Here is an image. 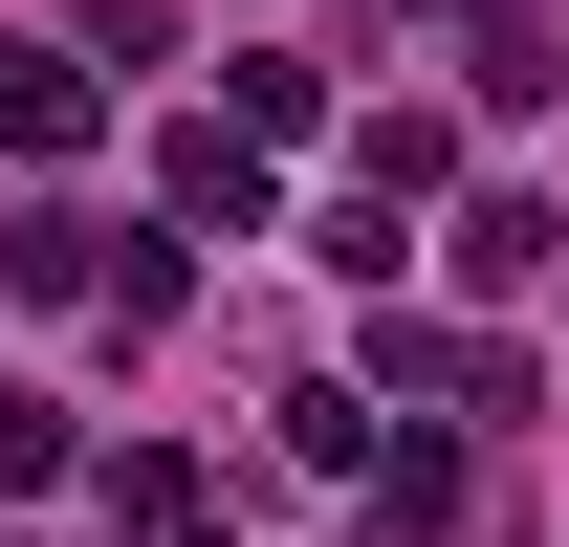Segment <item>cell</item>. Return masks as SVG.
I'll list each match as a JSON object with an SVG mask.
<instances>
[{
  "instance_id": "obj_2",
  "label": "cell",
  "mask_w": 569,
  "mask_h": 547,
  "mask_svg": "<svg viewBox=\"0 0 569 547\" xmlns=\"http://www.w3.org/2000/svg\"><path fill=\"white\" fill-rule=\"evenodd\" d=\"M351 547H460V416H417L395 460H351Z\"/></svg>"
},
{
  "instance_id": "obj_1",
  "label": "cell",
  "mask_w": 569,
  "mask_h": 547,
  "mask_svg": "<svg viewBox=\"0 0 569 547\" xmlns=\"http://www.w3.org/2000/svg\"><path fill=\"white\" fill-rule=\"evenodd\" d=\"M372 395H417V416L482 438V416H526V350H503V329H417V307H395V329H372Z\"/></svg>"
},
{
  "instance_id": "obj_6",
  "label": "cell",
  "mask_w": 569,
  "mask_h": 547,
  "mask_svg": "<svg viewBox=\"0 0 569 547\" xmlns=\"http://www.w3.org/2000/svg\"><path fill=\"white\" fill-rule=\"evenodd\" d=\"M0 285H22V307H88V285H110V219H67V198L0 219Z\"/></svg>"
},
{
  "instance_id": "obj_4",
  "label": "cell",
  "mask_w": 569,
  "mask_h": 547,
  "mask_svg": "<svg viewBox=\"0 0 569 547\" xmlns=\"http://www.w3.org/2000/svg\"><path fill=\"white\" fill-rule=\"evenodd\" d=\"M110 132V67H67V44H0V153H88Z\"/></svg>"
},
{
  "instance_id": "obj_7",
  "label": "cell",
  "mask_w": 569,
  "mask_h": 547,
  "mask_svg": "<svg viewBox=\"0 0 569 547\" xmlns=\"http://www.w3.org/2000/svg\"><path fill=\"white\" fill-rule=\"evenodd\" d=\"M438 176H460V132H438V110H372V132H351V198H395V219H417Z\"/></svg>"
},
{
  "instance_id": "obj_5",
  "label": "cell",
  "mask_w": 569,
  "mask_h": 547,
  "mask_svg": "<svg viewBox=\"0 0 569 547\" xmlns=\"http://www.w3.org/2000/svg\"><path fill=\"white\" fill-rule=\"evenodd\" d=\"M438 263L503 307V285H548V263H569V219H548V198H460V241H438Z\"/></svg>"
},
{
  "instance_id": "obj_3",
  "label": "cell",
  "mask_w": 569,
  "mask_h": 547,
  "mask_svg": "<svg viewBox=\"0 0 569 547\" xmlns=\"http://www.w3.org/2000/svg\"><path fill=\"white\" fill-rule=\"evenodd\" d=\"M153 198H176V241H263V132H241V110H198V132L153 153Z\"/></svg>"
},
{
  "instance_id": "obj_8",
  "label": "cell",
  "mask_w": 569,
  "mask_h": 547,
  "mask_svg": "<svg viewBox=\"0 0 569 547\" xmlns=\"http://www.w3.org/2000/svg\"><path fill=\"white\" fill-rule=\"evenodd\" d=\"M88 307H110V329H176V307H198V263H176V241H132V219H110V285H88Z\"/></svg>"
}]
</instances>
